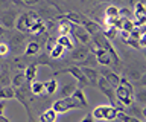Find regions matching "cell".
Segmentation results:
<instances>
[{"label":"cell","instance_id":"1","mask_svg":"<svg viewBox=\"0 0 146 122\" xmlns=\"http://www.w3.org/2000/svg\"><path fill=\"white\" fill-rule=\"evenodd\" d=\"M119 108L114 107L113 104H105V105H98L93 110V119L104 121V122H111L117 117Z\"/></svg>","mask_w":146,"mask_h":122},{"label":"cell","instance_id":"2","mask_svg":"<svg viewBox=\"0 0 146 122\" xmlns=\"http://www.w3.org/2000/svg\"><path fill=\"white\" fill-rule=\"evenodd\" d=\"M38 19V15L35 14L34 11H29V12H21L20 15L17 17V21H15V28L18 32H27L31 28V25Z\"/></svg>","mask_w":146,"mask_h":122},{"label":"cell","instance_id":"3","mask_svg":"<svg viewBox=\"0 0 146 122\" xmlns=\"http://www.w3.org/2000/svg\"><path fill=\"white\" fill-rule=\"evenodd\" d=\"M59 73H70L73 78L76 79V85H78V89H84L85 85H87V78L84 76V73H82V70H81V67H67V69H62V70H56L55 72V75H59Z\"/></svg>","mask_w":146,"mask_h":122},{"label":"cell","instance_id":"4","mask_svg":"<svg viewBox=\"0 0 146 122\" xmlns=\"http://www.w3.org/2000/svg\"><path fill=\"white\" fill-rule=\"evenodd\" d=\"M96 87H99L100 92H102L105 96L110 99V102L114 104V101H116V93H114V89H116V87H113V85L110 84L108 81L104 78V76H100V75H99L98 81H96Z\"/></svg>","mask_w":146,"mask_h":122},{"label":"cell","instance_id":"5","mask_svg":"<svg viewBox=\"0 0 146 122\" xmlns=\"http://www.w3.org/2000/svg\"><path fill=\"white\" fill-rule=\"evenodd\" d=\"M17 12L12 9H6L0 14V26L5 29H14L15 28V21H17Z\"/></svg>","mask_w":146,"mask_h":122},{"label":"cell","instance_id":"6","mask_svg":"<svg viewBox=\"0 0 146 122\" xmlns=\"http://www.w3.org/2000/svg\"><path fill=\"white\" fill-rule=\"evenodd\" d=\"M114 93H116V101H119L123 107H129L134 104V95L129 93L123 87H120V85H117L114 89Z\"/></svg>","mask_w":146,"mask_h":122},{"label":"cell","instance_id":"7","mask_svg":"<svg viewBox=\"0 0 146 122\" xmlns=\"http://www.w3.org/2000/svg\"><path fill=\"white\" fill-rule=\"evenodd\" d=\"M72 37H76V40L79 41L81 44H88L90 43V34L82 28L81 25H72V32H70Z\"/></svg>","mask_w":146,"mask_h":122},{"label":"cell","instance_id":"8","mask_svg":"<svg viewBox=\"0 0 146 122\" xmlns=\"http://www.w3.org/2000/svg\"><path fill=\"white\" fill-rule=\"evenodd\" d=\"M99 73H100V76H104V78L107 79L113 87H117V85H119V79H120V76H119L114 70H111V67L102 66V69L99 70Z\"/></svg>","mask_w":146,"mask_h":122},{"label":"cell","instance_id":"9","mask_svg":"<svg viewBox=\"0 0 146 122\" xmlns=\"http://www.w3.org/2000/svg\"><path fill=\"white\" fill-rule=\"evenodd\" d=\"M93 53H94L96 60H98V64H100V66H107V67H111V64H113L111 57H110V53L105 51V49L94 47V49H93Z\"/></svg>","mask_w":146,"mask_h":122},{"label":"cell","instance_id":"10","mask_svg":"<svg viewBox=\"0 0 146 122\" xmlns=\"http://www.w3.org/2000/svg\"><path fill=\"white\" fill-rule=\"evenodd\" d=\"M9 46H11V52H21L25 51V37H23V32L15 34L9 38Z\"/></svg>","mask_w":146,"mask_h":122},{"label":"cell","instance_id":"11","mask_svg":"<svg viewBox=\"0 0 146 122\" xmlns=\"http://www.w3.org/2000/svg\"><path fill=\"white\" fill-rule=\"evenodd\" d=\"M46 31H47V28H46V21H43L38 17L34 23L31 25V28H29V31L27 32L29 34H34V35H40V34H44Z\"/></svg>","mask_w":146,"mask_h":122},{"label":"cell","instance_id":"12","mask_svg":"<svg viewBox=\"0 0 146 122\" xmlns=\"http://www.w3.org/2000/svg\"><path fill=\"white\" fill-rule=\"evenodd\" d=\"M56 32H58V37H66V35H70L72 32V23L67 20H61L56 26Z\"/></svg>","mask_w":146,"mask_h":122},{"label":"cell","instance_id":"13","mask_svg":"<svg viewBox=\"0 0 146 122\" xmlns=\"http://www.w3.org/2000/svg\"><path fill=\"white\" fill-rule=\"evenodd\" d=\"M25 78L27 83H32V81H35L36 78V75H38V64H35V63H32V64H29L25 69Z\"/></svg>","mask_w":146,"mask_h":122},{"label":"cell","instance_id":"14","mask_svg":"<svg viewBox=\"0 0 146 122\" xmlns=\"http://www.w3.org/2000/svg\"><path fill=\"white\" fill-rule=\"evenodd\" d=\"M61 19H64V20H67V21H70L72 25H82V21L85 20V17H84V15H81L79 12L70 11V12H67L66 15H62Z\"/></svg>","mask_w":146,"mask_h":122},{"label":"cell","instance_id":"15","mask_svg":"<svg viewBox=\"0 0 146 122\" xmlns=\"http://www.w3.org/2000/svg\"><path fill=\"white\" fill-rule=\"evenodd\" d=\"M82 73H84V76L87 78V81H90V83H93L96 85V81H98L99 78V72L94 69V67H81Z\"/></svg>","mask_w":146,"mask_h":122},{"label":"cell","instance_id":"16","mask_svg":"<svg viewBox=\"0 0 146 122\" xmlns=\"http://www.w3.org/2000/svg\"><path fill=\"white\" fill-rule=\"evenodd\" d=\"M81 26L87 31V32L90 34V37H91L93 34H96V32H99V31H100V26L96 23V21L90 20V19H87V17H85V20L82 21V25H81Z\"/></svg>","mask_w":146,"mask_h":122},{"label":"cell","instance_id":"17","mask_svg":"<svg viewBox=\"0 0 146 122\" xmlns=\"http://www.w3.org/2000/svg\"><path fill=\"white\" fill-rule=\"evenodd\" d=\"M90 53V49L87 47V46H81V47H78L75 49V51L72 52V60H75V61H84L85 60V57Z\"/></svg>","mask_w":146,"mask_h":122},{"label":"cell","instance_id":"18","mask_svg":"<svg viewBox=\"0 0 146 122\" xmlns=\"http://www.w3.org/2000/svg\"><path fill=\"white\" fill-rule=\"evenodd\" d=\"M40 122H58V113L55 111L53 108L44 110L40 115Z\"/></svg>","mask_w":146,"mask_h":122},{"label":"cell","instance_id":"19","mask_svg":"<svg viewBox=\"0 0 146 122\" xmlns=\"http://www.w3.org/2000/svg\"><path fill=\"white\" fill-rule=\"evenodd\" d=\"M126 115H129V116H134V117H137V119H140V121H143V119H145L143 108H140L139 105H135V102L132 104V105L126 107Z\"/></svg>","mask_w":146,"mask_h":122},{"label":"cell","instance_id":"20","mask_svg":"<svg viewBox=\"0 0 146 122\" xmlns=\"http://www.w3.org/2000/svg\"><path fill=\"white\" fill-rule=\"evenodd\" d=\"M145 3L143 2H135L134 3V12H132V15H134V20H145Z\"/></svg>","mask_w":146,"mask_h":122},{"label":"cell","instance_id":"21","mask_svg":"<svg viewBox=\"0 0 146 122\" xmlns=\"http://www.w3.org/2000/svg\"><path fill=\"white\" fill-rule=\"evenodd\" d=\"M56 43L59 46H62L66 51H70V49L75 47V43H73V37L72 35H66V37H56Z\"/></svg>","mask_w":146,"mask_h":122},{"label":"cell","instance_id":"22","mask_svg":"<svg viewBox=\"0 0 146 122\" xmlns=\"http://www.w3.org/2000/svg\"><path fill=\"white\" fill-rule=\"evenodd\" d=\"M52 108H53V110L58 113V115H62V113H67V111H68V107H67L66 99H64V98H59V99H56V101L53 102Z\"/></svg>","mask_w":146,"mask_h":122},{"label":"cell","instance_id":"23","mask_svg":"<svg viewBox=\"0 0 146 122\" xmlns=\"http://www.w3.org/2000/svg\"><path fill=\"white\" fill-rule=\"evenodd\" d=\"M100 32L104 34V37L107 38L108 41H111V40L117 38V35H119V29H117V28H114V26H105L104 31H100Z\"/></svg>","mask_w":146,"mask_h":122},{"label":"cell","instance_id":"24","mask_svg":"<svg viewBox=\"0 0 146 122\" xmlns=\"http://www.w3.org/2000/svg\"><path fill=\"white\" fill-rule=\"evenodd\" d=\"M40 43L38 41H29L27 43V46L25 47V52H26V55H38V52H40Z\"/></svg>","mask_w":146,"mask_h":122},{"label":"cell","instance_id":"25","mask_svg":"<svg viewBox=\"0 0 146 122\" xmlns=\"http://www.w3.org/2000/svg\"><path fill=\"white\" fill-rule=\"evenodd\" d=\"M64 53H66V49H64L62 46H59L58 43L55 44L53 49H50V51H49V55H50L52 60H59V58H62Z\"/></svg>","mask_w":146,"mask_h":122},{"label":"cell","instance_id":"26","mask_svg":"<svg viewBox=\"0 0 146 122\" xmlns=\"http://www.w3.org/2000/svg\"><path fill=\"white\" fill-rule=\"evenodd\" d=\"M56 90H58V81L55 78H52V79H49V81H46V83H44V93L53 95Z\"/></svg>","mask_w":146,"mask_h":122},{"label":"cell","instance_id":"27","mask_svg":"<svg viewBox=\"0 0 146 122\" xmlns=\"http://www.w3.org/2000/svg\"><path fill=\"white\" fill-rule=\"evenodd\" d=\"M14 93H15V89H14L12 85H8V87H0V99H2V101L14 98Z\"/></svg>","mask_w":146,"mask_h":122},{"label":"cell","instance_id":"28","mask_svg":"<svg viewBox=\"0 0 146 122\" xmlns=\"http://www.w3.org/2000/svg\"><path fill=\"white\" fill-rule=\"evenodd\" d=\"M98 66V60H96L94 53H88V55L85 57L84 61H81V67H94Z\"/></svg>","mask_w":146,"mask_h":122},{"label":"cell","instance_id":"29","mask_svg":"<svg viewBox=\"0 0 146 122\" xmlns=\"http://www.w3.org/2000/svg\"><path fill=\"white\" fill-rule=\"evenodd\" d=\"M31 92L34 95H43L44 93V83L41 81H32L31 83Z\"/></svg>","mask_w":146,"mask_h":122},{"label":"cell","instance_id":"30","mask_svg":"<svg viewBox=\"0 0 146 122\" xmlns=\"http://www.w3.org/2000/svg\"><path fill=\"white\" fill-rule=\"evenodd\" d=\"M76 89V84L75 83H67L66 85H62L61 89V98H67V96H72L73 92Z\"/></svg>","mask_w":146,"mask_h":122},{"label":"cell","instance_id":"31","mask_svg":"<svg viewBox=\"0 0 146 122\" xmlns=\"http://www.w3.org/2000/svg\"><path fill=\"white\" fill-rule=\"evenodd\" d=\"M25 83H26V78H25V73H17L15 76L12 78V81H11V84H12V87L14 89H20L21 85H25Z\"/></svg>","mask_w":146,"mask_h":122},{"label":"cell","instance_id":"32","mask_svg":"<svg viewBox=\"0 0 146 122\" xmlns=\"http://www.w3.org/2000/svg\"><path fill=\"white\" fill-rule=\"evenodd\" d=\"M73 96H75L78 101H79L82 104V107H87L88 105V101H87V98H85V95H84V90L82 89H75V92H73Z\"/></svg>","mask_w":146,"mask_h":122},{"label":"cell","instance_id":"33","mask_svg":"<svg viewBox=\"0 0 146 122\" xmlns=\"http://www.w3.org/2000/svg\"><path fill=\"white\" fill-rule=\"evenodd\" d=\"M114 17H119V8L111 5L105 9V19H114Z\"/></svg>","mask_w":146,"mask_h":122},{"label":"cell","instance_id":"34","mask_svg":"<svg viewBox=\"0 0 146 122\" xmlns=\"http://www.w3.org/2000/svg\"><path fill=\"white\" fill-rule=\"evenodd\" d=\"M117 117H119V119H120L122 122H143V121L137 119V117H134V116H129V115H126V113H122V111H119Z\"/></svg>","mask_w":146,"mask_h":122},{"label":"cell","instance_id":"35","mask_svg":"<svg viewBox=\"0 0 146 122\" xmlns=\"http://www.w3.org/2000/svg\"><path fill=\"white\" fill-rule=\"evenodd\" d=\"M11 53V46L8 41H2L0 43V57H8Z\"/></svg>","mask_w":146,"mask_h":122},{"label":"cell","instance_id":"36","mask_svg":"<svg viewBox=\"0 0 146 122\" xmlns=\"http://www.w3.org/2000/svg\"><path fill=\"white\" fill-rule=\"evenodd\" d=\"M119 85H120V87H123L125 90H128L129 93L134 95V89H132V84H131L126 78H120V79H119Z\"/></svg>","mask_w":146,"mask_h":122},{"label":"cell","instance_id":"37","mask_svg":"<svg viewBox=\"0 0 146 122\" xmlns=\"http://www.w3.org/2000/svg\"><path fill=\"white\" fill-rule=\"evenodd\" d=\"M119 17H122V19H134V15H132V11L128 9V8H119Z\"/></svg>","mask_w":146,"mask_h":122},{"label":"cell","instance_id":"38","mask_svg":"<svg viewBox=\"0 0 146 122\" xmlns=\"http://www.w3.org/2000/svg\"><path fill=\"white\" fill-rule=\"evenodd\" d=\"M8 85H11V78H9V75L5 72V73L0 75V87H8Z\"/></svg>","mask_w":146,"mask_h":122},{"label":"cell","instance_id":"39","mask_svg":"<svg viewBox=\"0 0 146 122\" xmlns=\"http://www.w3.org/2000/svg\"><path fill=\"white\" fill-rule=\"evenodd\" d=\"M35 64H46V66H50V57L49 55H40L38 58H36V60L34 61Z\"/></svg>","mask_w":146,"mask_h":122},{"label":"cell","instance_id":"40","mask_svg":"<svg viewBox=\"0 0 146 122\" xmlns=\"http://www.w3.org/2000/svg\"><path fill=\"white\" fill-rule=\"evenodd\" d=\"M55 44H56V37H50V38H47V41H46V47L50 51V49L55 47Z\"/></svg>","mask_w":146,"mask_h":122},{"label":"cell","instance_id":"41","mask_svg":"<svg viewBox=\"0 0 146 122\" xmlns=\"http://www.w3.org/2000/svg\"><path fill=\"white\" fill-rule=\"evenodd\" d=\"M137 101H139V102H141V104H145V89H141L140 90V92L139 93H137Z\"/></svg>","mask_w":146,"mask_h":122},{"label":"cell","instance_id":"42","mask_svg":"<svg viewBox=\"0 0 146 122\" xmlns=\"http://www.w3.org/2000/svg\"><path fill=\"white\" fill-rule=\"evenodd\" d=\"M129 76H131V78L132 79H140L141 78V73H140V72H137V70H131V73H129Z\"/></svg>","mask_w":146,"mask_h":122},{"label":"cell","instance_id":"43","mask_svg":"<svg viewBox=\"0 0 146 122\" xmlns=\"http://www.w3.org/2000/svg\"><path fill=\"white\" fill-rule=\"evenodd\" d=\"M25 5H36V3L40 2V0H21Z\"/></svg>","mask_w":146,"mask_h":122},{"label":"cell","instance_id":"44","mask_svg":"<svg viewBox=\"0 0 146 122\" xmlns=\"http://www.w3.org/2000/svg\"><path fill=\"white\" fill-rule=\"evenodd\" d=\"M81 122H94V119H93V116H85L81 119Z\"/></svg>","mask_w":146,"mask_h":122},{"label":"cell","instance_id":"45","mask_svg":"<svg viewBox=\"0 0 146 122\" xmlns=\"http://www.w3.org/2000/svg\"><path fill=\"white\" fill-rule=\"evenodd\" d=\"M5 108H6V104H5V102L2 101V102H0V115H3Z\"/></svg>","mask_w":146,"mask_h":122},{"label":"cell","instance_id":"46","mask_svg":"<svg viewBox=\"0 0 146 122\" xmlns=\"http://www.w3.org/2000/svg\"><path fill=\"white\" fill-rule=\"evenodd\" d=\"M0 122H9L8 119H6V117H5L3 115H0Z\"/></svg>","mask_w":146,"mask_h":122},{"label":"cell","instance_id":"47","mask_svg":"<svg viewBox=\"0 0 146 122\" xmlns=\"http://www.w3.org/2000/svg\"><path fill=\"white\" fill-rule=\"evenodd\" d=\"M3 34H5V29L2 28V26H0V37H2V35H3Z\"/></svg>","mask_w":146,"mask_h":122},{"label":"cell","instance_id":"48","mask_svg":"<svg viewBox=\"0 0 146 122\" xmlns=\"http://www.w3.org/2000/svg\"><path fill=\"white\" fill-rule=\"evenodd\" d=\"M99 2H110V0H99Z\"/></svg>","mask_w":146,"mask_h":122}]
</instances>
